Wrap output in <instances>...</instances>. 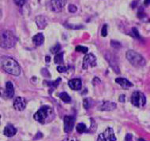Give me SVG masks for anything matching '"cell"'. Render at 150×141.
<instances>
[{
	"mask_svg": "<svg viewBox=\"0 0 150 141\" xmlns=\"http://www.w3.org/2000/svg\"><path fill=\"white\" fill-rule=\"evenodd\" d=\"M1 66L7 73L13 76H19L21 74V67L18 62L8 56H3L0 60Z\"/></svg>",
	"mask_w": 150,
	"mask_h": 141,
	"instance_id": "6da1fadb",
	"label": "cell"
},
{
	"mask_svg": "<svg viewBox=\"0 0 150 141\" xmlns=\"http://www.w3.org/2000/svg\"><path fill=\"white\" fill-rule=\"evenodd\" d=\"M34 119L40 124L48 123L54 118V110L48 106H43L33 116Z\"/></svg>",
	"mask_w": 150,
	"mask_h": 141,
	"instance_id": "7a4b0ae2",
	"label": "cell"
},
{
	"mask_svg": "<svg viewBox=\"0 0 150 141\" xmlns=\"http://www.w3.org/2000/svg\"><path fill=\"white\" fill-rule=\"evenodd\" d=\"M18 38L10 30L0 31V47L3 49H11L15 46Z\"/></svg>",
	"mask_w": 150,
	"mask_h": 141,
	"instance_id": "3957f363",
	"label": "cell"
},
{
	"mask_svg": "<svg viewBox=\"0 0 150 141\" xmlns=\"http://www.w3.org/2000/svg\"><path fill=\"white\" fill-rule=\"evenodd\" d=\"M127 59L129 61L130 64L134 66V67H142L144 66L146 63L145 59L142 56V54H140L139 53L129 50L127 52Z\"/></svg>",
	"mask_w": 150,
	"mask_h": 141,
	"instance_id": "277c9868",
	"label": "cell"
},
{
	"mask_svg": "<svg viewBox=\"0 0 150 141\" xmlns=\"http://www.w3.org/2000/svg\"><path fill=\"white\" fill-rule=\"evenodd\" d=\"M131 103L133 105L137 106V107H142L145 105L146 103V97L145 95L141 92H134L131 95V99H130Z\"/></svg>",
	"mask_w": 150,
	"mask_h": 141,
	"instance_id": "5b68a950",
	"label": "cell"
},
{
	"mask_svg": "<svg viewBox=\"0 0 150 141\" xmlns=\"http://www.w3.org/2000/svg\"><path fill=\"white\" fill-rule=\"evenodd\" d=\"M117 139L115 136L114 131L112 128H107V129L98 136L97 141H116Z\"/></svg>",
	"mask_w": 150,
	"mask_h": 141,
	"instance_id": "8992f818",
	"label": "cell"
},
{
	"mask_svg": "<svg viewBox=\"0 0 150 141\" xmlns=\"http://www.w3.org/2000/svg\"><path fill=\"white\" fill-rule=\"evenodd\" d=\"M96 66V58L93 54H87L84 57L82 62L83 69H88Z\"/></svg>",
	"mask_w": 150,
	"mask_h": 141,
	"instance_id": "52a82bcc",
	"label": "cell"
},
{
	"mask_svg": "<svg viewBox=\"0 0 150 141\" xmlns=\"http://www.w3.org/2000/svg\"><path fill=\"white\" fill-rule=\"evenodd\" d=\"M105 59H106L109 65L111 66V67L115 72L117 73H119L120 70H119V63H118V61H117L116 57L112 53H106L105 54Z\"/></svg>",
	"mask_w": 150,
	"mask_h": 141,
	"instance_id": "ba28073f",
	"label": "cell"
},
{
	"mask_svg": "<svg viewBox=\"0 0 150 141\" xmlns=\"http://www.w3.org/2000/svg\"><path fill=\"white\" fill-rule=\"evenodd\" d=\"M67 2V0H51L50 5H51L52 11L55 13L61 12L65 7Z\"/></svg>",
	"mask_w": 150,
	"mask_h": 141,
	"instance_id": "9c48e42d",
	"label": "cell"
},
{
	"mask_svg": "<svg viewBox=\"0 0 150 141\" xmlns=\"http://www.w3.org/2000/svg\"><path fill=\"white\" fill-rule=\"evenodd\" d=\"M64 132L67 133H69L70 132H72L75 123V118L74 116L67 115L65 116L64 119Z\"/></svg>",
	"mask_w": 150,
	"mask_h": 141,
	"instance_id": "30bf717a",
	"label": "cell"
},
{
	"mask_svg": "<svg viewBox=\"0 0 150 141\" xmlns=\"http://www.w3.org/2000/svg\"><path fill=\"white\" fill-rule=\"evenodd\" d=\"M26 103H27V102H26V99L25 98L18 96L13 101V108L18 111H22L25 109Z\"/></svg>",
	"mask_w": 150,
	"mask_h": 141,
	"instance_id": "8fae6325",
	"label": "cell"
},
{
	"mask_svg": "<svg viewBox=\"0 0 150 141\" xmlns=\"http://www.w3.org/2000/svg\"><path fill=\"white\" fill-rule=\"evenodd\" d=\"M68 85H69V87L72 90L78 91V90H80L81 88V87H82V82H81V79L75 78V79H72L69 80Z\"/></svg>",
	"mask_w": 150,
	"mask_h": 141,
	"instance_id": "7c38bea8",
	"label": "cell"
},
{
	"mask_svg": "<svg viewBox=\"0 0 150 141\" xmlns=\"http://www.w3.org/2000/svg\"><path fill=\"white\" fill-rule=\"evenodd\" d=\"M115 82L121 86L122 88L125 89H128L129 87H133V84L130 81H129L128 80L123 77H118L115 79Z\"/></svg>",
	"mask_w": 150,
	"mask_h": 141,
	"instance_id": "4fadbf2b",
	"label": "cell"
},
{
	"mask_svg": "<svg viewBox=\"0 0 150 141\" xmlns=\"http://www.w3.org/2000/svg\"><path fill=\"white\" fill-rule=\"evenodd\" d=\"M36 23L40 29H44L47 25V18L43 15H38L36 18Z\"/></svg>",
	"mask_w": 150,
	"mask_h": 141,
	"instance_id": "5bb4252c",
	"label": "cell"
},
{
	"mask_svg": "<svg viewBox=\"0 0 150 141\" xmlns=\"http://www.w3.org/2000/svg\"><path fill=\"white\" fill-rule=\"evenodd\" d=\"M117 107L116 103H113V102H109L106 101L102 103L100 106V110H104V111H111L114 110Z\"/></svg>",
	"mask_w": 150,
	"mask_h": 141,
	"instance_id": "9a60e30c",
	"label": "cell"
},
{
	"mask_svg": "<svg viewBox=\"0 0 150 141\" xmlns=\"http://www.w3.org/2000/svg\"><path fill=\"white\" fill-rule=\"evenodd\" d=\"M16 133H17V129L12 125H8L6 126L4 131H3V134L7 137H12Z\"/></svg>",
	"mask_w": 150,
	"mask_h": 141,
	"instance_id": "2e32d148",
	"label": "cell"
},
{
	"mask_svg": "<svg viewBox=\"0 0 150 141\" xmlns=\"http://www.w3.org/2000/svg\"><path fill=\"white\" fill-rule=\"evenodd\" d=\"M6 95L8 98H11L13 97L14 95V87H13V85L12 84V82L11 81H8L6 84Z\"/></svg>",
	"mask_w": 150,
	"mask_h": 141,
	"instance_id": "e0dca14e",
	"label": "cell"
},
{
	"mask_svg": "<svg viewBox=\"0 0 150 141\" xmlns=\"http://www.w3.org/2000/svg\"><path fill=\"white\" fill-rule=\"evenodd\" d=\"M33 42L36 46H40L44 44V36L43 33H37L33 37Z\"/></svg>",
	"mask_w": 150,
	"mask_h": 141,
	"instance_id": "ac0fdd59",
	"label": "cell"
},
{
	"mask_svg": "<svg viewBox=\"0 0 150 141\" xmlns=\"http://www.w3.org/2000/svg\"><path fill=\"white\" fill-rule=\"evenodd\" d=\"M63 52H59L56 54V55L54 56V61L56 64L61 65L63 63Z\"/></svg>",
	"mask_w": 150,
	"mask_h": 141,
	"instance_id": "d6986e66",
	"label": "cell"
},
{
	"mask_svg": "<svg viewBox=\"0 0 150 141\" xmlns=\"http://www.w3.org/2000/svg\"><path fill=\"white\" fill-rule=\"evenodd\" d=\"M59 98L65 102V103H70L71 102V98L67 92H61L59 94Z\"/></svg>",
	"mask_w": 150,
	"mask_h": 141,
	"instance_id": "ffe728a7",
	"label": "cell"
},
{
	"mask_svg": "<svg viewBox=\"0 0 150 141\" xmlns=\"http://www.w3.org/2000/svg\"><path fill=\"white\" fill-rule=\"evenodd\" d=\"M77 131H78L79 133H86L88 131V128L86 127L85 124L83 123H79L77 125Z\"/></svg>",
	"mask_w": 150,
	"mask_h": 141,
	"instance_id": "44dd1931",
	"label": "cell"
},
{
	"mask_svg": "<svg viewBox=\"0 0 150 141\" xmlns=\"http://www.w3.org/2000/svg\"><path fill=\"white\" fill-rule=\"evenodd\" d=\"M92 105H93V100L89 99V98H86L83 101V106L86 110H88L92 106Z\"/></svg>",
	"mask_w": 150,
	"mask_h": 141,
	"instance_id": "7402d4cb",
	"label": "cell"
},
{
	"mask_svg": "<svg viewBox=\"0 0 150 141\" xmlns=\"http://www.w3.org/2000/svg\"><path fill=\"white\" fill-rule=\"evenodd\" d=\"M75 51H76L81 52V53H84V54H86V53L88 52V47H86L78 45V46H77L76 47H75Z\"/></svg>",
	"mask_w": 150,
	"mask_h": 141,
	"instance_id": "603a6c76",
	"label": "cell"
},
{
	"mask_svg": "<svg viewBox=\"0 0 150 141\" xmlns=\"http://www.w3.org/2000/svg\"><path fill=\"white\" fill-rule=\"evenodd\" d=\"M60 49H61V45H60L59 44H56L53 47L51 48L50 51H51V52L53 53V54H57V53L59 52Z\"/></svg>",
	"mask_w": 150,
	"mask_h": 141,
	"instance_id": "cb8c5ba5",
	"label": "cell"
},
{
	"mask_svg": "<svg viewBox=\"0 0 150 141\" xmlns=\"http://www.w3.org/2000/svg\"><path fill=\"white\" fill-rule=\"evenodd\" d=\"M107 35H108V25L105 24L103 25L102 29H101V36L103 37H106Z\"/></svg>",
	"mask_w": 150,
	"mask_h": 141,
	"instance_id": "d4e9b609",
	"label": "cell"
},
{
	"mask_svg": "<svg viewBox=\"0 0 150 141\" xmlns=\"http://www.w3.org/2000/svg\"><path fill=\"white\" fill-rule=\"evenodd\" d=\"M68 11H69V12H70V13H75V12H77V11H78V7L76 6L75 5H74V4H70V5L68 6Z\"/></svg>",
	"mask_w": 150,
	"mask_h": 141,
	"instance_id": "484cf974",
	"label": "cell"
},
{
	"mask_svg": "<svg viewBox=\"0 0 150 141\" xmlns=\"http://www.w3.org/2000/svg\"><path fill=\"white\" fill-rule=\"evenodd\" d=\"M26 2H27V0H14L15 4L19 7H22L25 4Z\"/></svg>",
	"mask_w": 150,
	"mask_h": 141,
	"instance_id": "4316f807",
	"label": "cell"
},
{
	"mask_svg": "<svg viewBox=\"0 0 150 141\" xmlns=\"http://www.w3.org/2000/svg\"><path fill=\"white\" fill-rule=\"evenodd\" d=\"M60 81H61V78H58V79L56 80L55 81H54V82H47V84H48L47 85L52 86V87H57Z\"/></svg>",
	"mask_w": 150,
	"mask_h": 141,
	"instance_id": "83f0119b",
	"label": "cell"
},
{
	"mask_svg": "<svg viewBox=\"0 0 150 141\" xmlns=\"http://www.w3.org/2000/svg\"><path fill=\"white\" fill-rule=\"evenodd\" d=\"M56 69L59 73H64L67 70V67L64 66H57Z\"/></svg>",
	"mask_w": 150,
	"mask_h": 141,
	"instance_id": "f1b7e54d",
	"label": "cell"
},
{
	"mask_svg": "<svg viewBox=\"0 0 150 141\" xmlns=\"http://www.w3.org/2000/svg\"><path fill=\"white\" fill-rule=\"evenodd\" d=\"M132 34H133V36H134V37H135V38H137V39H140L139 32H138V31H137V29L136 28H132Z\"/></svg>",
	"mask_w": 150,
	"mask_h": 141,
	"instance_id": "f546056e",
	"label": "cell"
},
{
	"mask_svg": "<svg viewBox=\"0 0 150 141\" xmlns=\"http://www.w3.org/2000/svg\"><path fill=\"white\" fill-rule=\"evenodd\" d=\"M111 44V46L113 47L114 48H120V47H121V44L119 43V42L115 41V40H112Z\"/></svg>",
	"mask_w": 150,
	"mask_h": 141,
	"instance_id": "4dcf8cb0",
	"label": "cell"
},
{
	"mask_svg": "<svg viewBox=\"0 0 150 141\" xmlns=\"http://www.w3.org/2000/svg\"><path fill=\"white\" fill-rule=\"evenodd\" d=\"M124 141H133L132 134H130V133L127 134V136H126V137H125Z\"/></svg>",
	"mask_w": 150,
	"mask_h": 141,
	"instance_id": "1f68e13d",
	"label": "cell"
},
{
	"mask_svg": "<svg viewBox=\"0 0 150 141\" xmlns=\"http://www.w3.org/2000/svg\"><path fill=\"white\" fill-rule=\"evenodd\" d=\"M43 137V134L41 133H38L36 134V136L34 137V140H38L40 138H42Z\"/></svg>",
	"mask_w": 150,
	"mask_h": 141,
	"instance_id": "d6a6232c",
	"label": "cell"
},
{
	"mask_svg": "<svg viewBox=\"0 0 150 141\" xmlns=\"http://www.w3.org/2000/svg\"><path fill=\"white\" fill-rule=\"evenodd\" d=\"M67 27H68V28H72V27H74V25H68ZM75 27H76V28H77V29H79V28H82L83 26H82V25H80V26H79V25H77V26H75Z\"/></svg>",
	"mask_w": 150,
	"mask_h": 141,
	"instance_id": "836d02e7",
	"label": "cell"
},
{
	"mask_svg": "<svg viewBox=\"0 0 150 141\" xmlns=\"http://www.w3.org/2000/svg\"><path fill=\"white\" fill-rule=\"evenodd\" d=\"M119 101H120V102H122V103H124L125 102V95H120V97H119Z\"/></svg>",
	"mask_w": 150,
	"mask_h": 141,
	"instance_id": "e575fe53",
	"label": "cell"
},
{
	"mask_svg": "<svg viewBox=\"0 0 150 141\" xmlns=\"http://www.w3.org/2000/svg\"><path fill=\"white\" fill-rule=\"evenodd\" d=\"M62 141H76L74 138H71V137H68V138H66L65 140H63Z\"/></svg>",
	"mask_w": 150,
	"mask_h": 141,
	"instance_id": "d590c367",
	"label": "cell"
},
{
	"mask_svg": "<svg viewBox=\"0 0 150 141\" xmlns=\"http://www.w3.org/2000/svg\"><path fill=\"white\" fill-rule=\"evenodd\" d=\"M45 61H46L47 62H49L50 61H51V58H50L49 56H46L45 57Z\"/></svg>",
	"mask_w": 150,
	"mask_h": 141,
	"instance_id": "8d00e7d4",
	"label": "cell"
},
{
	"mask_svg": "<svg viewBox=\"0 0 150 141\" xmlns=\"http://www.w3.org/2000/svg\"><path fill=\"white\" fill-rule=\"evenodd\" d=\"M145 6L149 5V0H145Z\"/></svg>",
	"mask_w": 150,
	"mask_h": 141,
	"instance_id": "74e56055",
	"label": "cell"
},
{
	"mask_svg": "<svg viewBox=\"0 0 150 141\" xmlns=\"http://www.w3.org/2000/svg\"><path fill=\"white\" fill-rule=\"evenodd\" d=\"M2 95V88L0 87V96Z\"/></svg>",
	"mask_w": 150,
	"mask_h": 141,
	"instance_id": "f35d334b",
	"label": "cell"
},
{
	"mask_svg": "<svg viewBox=\"0 0 150 141\" xmlns=\"http://www.w3.org/2000/svg\"><path fill=\"white\" fill-rule=\"evenodd\" d=\"M139 141H145V140H143V139H140Z\"/></svg>",
	"mask_w": 150,
	"mask_h": 141,
	"instance_id": "ab89813d",
	"label": "cell"
},
{
	"mask_svg": "<svg viewBox=\"0 0 150 141\" xmlns=\"http://www.w3.org/2000/svg\"><path fill=\"white\" fill-rule=\"evenodd\" d=\"M0 119H1V116H0Z\"/></svg>",
	"mask_w": 150,
	"mask_h": 141,
	"instance_id": "60d3db41",
	"label": "cell"
}]
</instances>
